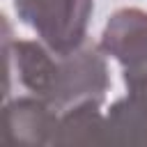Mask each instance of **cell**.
<instances>
[{
  "instance_id": "5b68a950",
  "label": "cell",
  "mask_w": 147,
  "mask_h": 147,
  "mask_svg": "<svg viewBox=\"0 0 147 147\" xmlns=\"http://www.w3.org/2000/svg\"><path fill=\"white\" fill-rule=\"evenodd\" d=\"M106 136V115L99 113L96 103H83L67 113H60V126L55 145H103Z\"/></svg>"
},
{
  "instance_id": "3957f363",
  "label": "cell",
  "mask_w": 147,
  "mask_h": 147,
  "mask_svg": "<svg viewBox=\"0 0 147 147\" xmlns=\"http://www.w3.org/2000/svg\"><path fill=\"white\" fill-rule=\"evenodd\" d=\"M14 7L48 48L67 53L85 44L92 0H14Z\"/></svg>"
},
{
  "instance_id": "8992f818",
  "label": "cell",
  "mask_w": 147,
  "mask_h": 147,
  "mask_svg": "<svg viewBox=\"0 0 147 147\" xmlns=\"http://www.w3.org/2000/svg\"><path fill=\"white\" fill-rule=\"evenodd\" d=\"M108 142L147 145V106L133 99H122L113 103L106 115Z\"/></svg>"
},
{
  "instance_id": "277c9868",
  "label": "cell",
  "mask_w": 147,
  "mask_h": 147,
  "mask_svg": "<svg viewBox=\"0 0 147 147\" xmlns=\"http://www.w3.org/2000/svg\"><path fill=\"white\" fill-rule=\"evenodd\" d=\"M60 113L39 96H23L5 106L2 140L9 145H55Z\"/></svg>"
},
{
  "instance_id": "7a4b0ae2",
  "label": "cell",
  "mask_w": 147,
  "mask_h": 147,
  "mask_svg": "<svg viewBox=\"0 0 147 147\" xmlns=\"http://www.w3.org/2000/svg\"><path fill=\"white\" fill-rule=\"evenodd\" d=\"M101 48L122 64L129 99L147 106V11L136 7L115 11L106 23Z\"/></svg>"
},
{
  "instance_id": "6da1fadb",
  "label": "cell",
  "mask_w": 147,
  "mask_h": 147,
  "mask_svg": "<svg viewBox=\"0 0 147 147\" xmlns=\"http://www.w3.org/2000/svg\"><path fill=\"white\" fill-rule=\"evenodd\" d=\"M7 57L14 62L21 85L57 113H67L83 103L101 106L106 96V60L92 44L57 53L44 41H14L11 51L7 44Z\"/></svg>"
}]
</instances>
